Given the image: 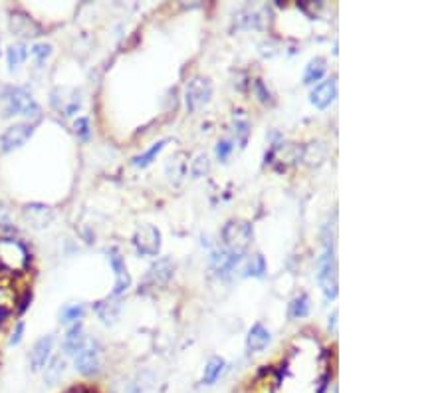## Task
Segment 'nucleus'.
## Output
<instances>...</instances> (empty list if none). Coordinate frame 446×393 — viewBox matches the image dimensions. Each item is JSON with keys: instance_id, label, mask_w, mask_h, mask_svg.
Wrapping results in <instances>:
<instances>
[{"instance_id": "nucleus-24", "label": "nucleus", "mask_w": 446, "mask_h": 393, "mask_svg": "<svg viewBox=\"0 0 446 393\" xmlns=\"http://www.w3.org/2000/svg\"><path fill=\"white\" fill-rule=\"evenodd\" d=\"M26 56H28V52H26V46H24V44H12V46L6 50L8 70H10V72H16L20 66L24 64Z\"/></svg>"}, {"instance_id": "nucleus-18", "label": "nucleus", "mask_w": 446, "mask_h": 393, "mask_svg": "<svg viewBox=\"0 0 446 393\" xmlns=\"http://www.w3.org/2000/svg\"><path fill=\"white\" fill-rule=\"evenodd\" d=\"M86 338H88V335L83 334V328H81L79 324H74V326L68 330L66 338H64V352L74 357V355H76V352H78L81 346H83Z\"/></svg>"}, {"instance_id": "nucleus-29", "label": "nucleus", "mask_w": 446, "mask_h": 393, "mask_svg": "<svg viewBox=\"0 0 446 393\" xmlns=\"http://www.w3.org/2000/svg\"><path fill=\"white\" fill-rule=\"evenodd\" d=\"M233 129H234V138H236L238 147L244 149L246 143H248V138H250V125H248V121H244V119H236Z\"/></svg>"}, {"instance_id": "nucleus-2", "label": "nucleus", "mask_w": 446, "mask_h": 393, "mask_svg": "<svg viewBox=\"0 0 446 393\" xmlns=\"http://www.w3.org/2000/svg\"><path fill=\"white\" fill-rule=\"evenodd\" d=\"M2 99H4V118H12V116L38 118L40 116V105L36 103V99L24 88H6Z\"/></svg>"}, {"instance_id": "nucleus-19", "label": "nucleus", "mask_w": 446, "mask_h": 393, "mask_svg": "<svg viewBox=\"0 0 446 393\" xmlns=\"http://www.w3.org/2000/svg\"><path fill=\"white\" fill-rule=\"evenodd\" d=\"M326 72H328V62L326 58H322V56H315V58H311L308 62V66H306V72H304V84H315V81H319V79L326 76Z\"/></svg>"}, {"instance_id": "nucleus-23", "label": "nucleus", "mask_w": 446, "mask_h": 393, "mask_svg": "<svg viewBox=\"0 0 446 393\" xmlns=\"http://www.w3.org/2000/svg\"><path fill=\"white\" fill-rule=\"evenodd\" d=\"M64 372H66V362H64L62 357H54V359H50L48 366L44 368V381H46L48 385H56L60 379H62Z\"/></svg>"}, {"instance_id": "nucleus-12", "label": "nucleus", "mask_w": 446, "mask_h": 393, "mask_svg": "<svg viewBox=\"0 0 446 393\" xmlns=\"http://www.w3.org/2000/svg\"><path fill=\"white\" fill-rule=\"evenodd\" d=\"M107 258H109V264L116 272V288H114V296L123 294L129 286H131V276L127 272V266H125V260L121 253L117 249H109L107 251Z\"/></svg>"}, {"instance_id": "nucleus-10", "label": "nucleus", "mask_w": 446, "mask_h": 393, "mask_svg": "<svg viewBox=\"0 0 446 393\" xmlns=\"http://www.w3.org/2000/svg\"><path fill=\"white\" fill-rule=\"evenodd\" d=\"M22 216L26 220L28 227L32 229H46L52 225L54 220V213L48 205H42V203H30L22 209Z\"/></svg>"}, {"instance_id": "nucleus-39", "label": "nucleus", "mask_w": 446, "mask_h": 393, "mask_svg": "<svg viewBox=\"0 0 446 393\" xmlns=\"http://www.w3.org/2000/svg\"><path fill=\"white\" fill-rule=\"evenodd\" d=\"M70 393H92L90 390H86V388H79V390H72Z\"/></svg>"}, {"instance_id": "nucleus-33", "label": "nucleus", "mask_w": 446, "mask_h": 393, "mask_svg": "<svg viewBox=\"0 0 446 393\" xmlns=\"http://www.w3.org/2000/svg\"><path fill=\"white\" fill-rule=\"evenodd\" d=\"M233 151L234 145L231 139H220V141L216 143V157H218V161H226V159L231 157Z\"/></svg>"}, {"instance_id": "nucleus-9", "label": "nucleus", "mask_w": 446, "mask_h": 393, "mask_svg": "<svg viewBox=\"0 0 446 393\" xmlns=\"http://www.w3.org/2000/svg\"><path fill=\"white\" fill-rule=\"evenodd\" d=\"M52 105L62 116L70 118L78 114L81 107V94L74 88H56L52 92Z\"/></svg>"}, {"instance_id": "nucleus-1", "label": "nucleus", "mask_w": 446, "mask_h": 393, "mask_svg": "<svg viewBox=\"0 0 446 393\" xmlns=\"http://www.w3.org/2000/svg\"><path fill=\"white\" fill-rule=\"evenodd\" d=\"M317 282L322 292L326 294L328 300H335L337 298V258H335V246L333 240L326 238V251L324 255L319 256L317 260Z\"/></svg>"}, {"instance_id": "nucleus-3", "label": "nucleus", "mask_w": 446, "mask_h": 393, "mask_svg": "<svg viewBox=\"0 0 446 393\" xmlns=\"http://www.w3.org/2000/svg\"><path fill=\"white\" fill-rule=\"evenodd\" d=\"M254 231L252 225L248 220H240V218H231L224 227H222V240L226 244L228 251L244 255L248 251V246L252 244Z\"/></svg>"}, {"instance_id": "nucleus-22", "label": "nucleus", "mask_w": 446, "mask_h": 393, "mask_svg": "<svg viewBox=\"0 0 446 393\" xmlns=\"http://www.w3.org/2000/svg\"><path fill=\"white\" fill-rule=\"evenodd\" d=\"M169 143V139H161V141H157V143H153L145 153H141V155H137V157H133V165L135 167H141V169H145V167H149L153 161L157 159V155L165 149V145Z\"/></svg>"}, {"instance_id": "nucleus-38", "label": "nucleus", "mask_w": 446, "mask_h": 393, "mask_svg": "<svg viewBox=\"0 0 446 393\" xmlns=\"http://www.w3.org/2000/svg\"><path fill=\"white\" fill-rule=\"evenodd\" d=\"M335 324H337V310H333L330 318V330H333V332H335Z\"/></svg>"}, {"instance_id": "nucleus-15", "label": "nucleus", "mask_w": 446, "mask_h": 393, "mask_svg": "<svg viewBox=\"0 0 446 393\" xmlns=\"http://www.w3.org/2000/svg\"><path fill=\"white\" fill-rule=\"evenodd\" d=\"M10 30L22 38H34V36L42 34V26L22 10H14L10 14Z\"/></svg>"}, {"instance_id": "nucleus-30", "label": "nucleus", "mask_w": 446, "mask_h": 393, "mask_svg": "<svg viewBox=\"0 0 446 393\" xmlns=\"http://www.w3.org/2000/svg\"><path fill=\"white\" fill-rule=\"evenodd\" d=\"M315 149H317V143L313 141L310 145H306L304 147V151H302V159L308 163V165H319L324 157H326V151H319V153H315Z\"/></svg>"}, {"instance_id": "nucleus-20", "label": "nucleus", "mask_w": 446, "mask_h": 393, "mask_svg": "<svg viewBox=\"0 0 446 393\" xmlns=\"http://www.w3.org/2000/svg\"><path fill=\"white\" fill-rule=\"evenodd\" d=\"M96 312L97 316L101 318L103 324H116V320L119 318V312H121V304L116 302V300H103V302H97L96 304Z\"/></svg>"}, {"instance_id": "nucleus-37", "label": "nucleus", "mask_w": 446, "mask_h": 393, "mask_svg": "<svg viewBox=\"0 0 446 393\" xmlns=\"http://www.w3.org/2000/svg\"><path fill=\"white\" fill-rule=\"evenodd\" d=\"M30 302H32V292H30V290H28V292H26V294H24V298H22V300H20L18 312H24V310H26V308H28V304H30Z\"/></svg>"}, {"instance_id": "nucleus-36", "label": "nucleus", "mask_w": 446, "mask_h": 393, "mask_svg": "<svg viewBox=\"0 0 446 393\" xmlns=\"http://www.w3.org/2000/svg\"><path fill=\"white\" fill-rule=\"evenodd\" d=\"M22 335H24V322H18L16 328H14V332L10 335V340H8V344H10V346H18L20 342H22Z\"/></svg>"}, {"instance_id": "nucleus-21", "label": "nucleus", "mask_w": 446, "mask_h": 393, "mask_svg": "<svg viewBox=\"0 0 446 393\" xmlns=\"http://www.w3.org/2000/svg\"><path fill=\"white\" fill-rule=\"evenodd\" d=\"M224 368H226V362L222 357H218V355L211 357L207 368H205V372H202V383L205 385H214V381L222 375Z\"/></svg>"}, {"instance_id": "nucleus-40", "label": "nucleus", "mask_w": 446, "mask_h": 393, "mask_svg": "<svg viewBox=\"0 0 446 393\" xmlns=\"http://www.w3.org/2000/svg\"><path fill=\"white\" fill-rule=\"evenodd\" d=\"M0 218H6V211L4 209H0Z\"/></svg>"}, {"instance_id": "nucleus-31", "label": "nucleus", "mask_w": 446, "mask_h": 393, "mask_svg": "<svg viewBox=\"0 0 446 393\" xmlns=\"http://www.w3.org/2000/svg\"><path fill=\"white\" fill-rule=\"evenodd\" d=\"M209 169H211V161L207 155H198V157L194 159L193 163H191V173H193V177H205L207 173H209Z\"/></svg>"}, {"instance_id": "nucleus-25", "label": "nucleus", "mask_w": 446, "mask_h": 393, "mask_svg": "<svg viewBox=\"0 0 446 393\" xmlns=\"http://www.w3.org/2000/svg\"><path fill=\"white\" fill-rule=\"evenodd\" d=\"M83 314H86V308L81 304H66L60 310V322L62 324H79Z\"/></svg>"}, {"instance_id": "nucleus-28", "label": "nucleus", "mask_w": 446, "mask_h": 393, "mask_svg": "<svg viewBox=\"0 0 446 393\" xmlns=\"http://www.w3.org/2000/svg\"><path fill=\"white\" fill-rule=\"evenodd\" d=\"M185 157L183 153H176L173 157L169 159V163H167V175L171 181H181V179L185 177V171H187V163L185 161H181V159Z\"/></svg>"}, {"instance_id": "nucleus-35", "label": "nucleus", "mask_w": 446, "mask_h": 393, "mask_svg": "<svg viewBox=\"0 0 446 393\" xmlns=\"http://www.w3.org/2000/svg\"><path fill=\"white\" fill-rule=\"evenodd\" d=\"M254 90H256V94H258V98H260L262 103H270L272 101L270 92L266 90V86H264L262 79H256V81H254Z\"/></svg>"}, {"instance_id": "nucleus-14", "label": "nucleus", "mask_w": 446, "mask_h": 393, "mask_svg": "<svg viewBox=\"0 0 446 393\" xmlns=\"http://www.w3.org/2000/svg\"><path fill=\"white\" fill-rule=\"evenodd\" d=\"M242 262V255L233 253L228 249H222V251H216L211 256V268L216 276H228L233 272L234 268Z\"/></svg>"}, {"instance_id": "nucleus-34", "label": "nucleus", "mask_w": 446, "mask_h": 393, "mask_svg": "<svg viewBox=\"0 0 446 393\" xmlns=\"http://www.w3.org/2000/svg\"><path fill=\"white\" fill-rule=\"evenodd\" d=\"M74 129H76V136L81 139L90 138V119L88 118H78L74 123Z\"/></svg>"}, {"instance_id": "nucleus-17", "label": "nucleus", "mask_w": 446, "mask_h": 393, "mask_svg": "<svg viewBox=\"0 0 446 393\" xmlns=\"http://www.w3.org/2000/svg\"><path fill=\"white\" fill-rule=\"evenodd\" d=\"M270 342V330L264 324H254L252 328L248 330V335H246V350L250 354H260V352H264L268 348Z\"/></svg>"}, {"instance_id": "nucleus-11", "label": "nucleus", "mask_w": 446, "mask_h": 393, "mask_svg": "<svg viewBox=\"0 0 446 393\" xmlns=\"http://www.w3.org/2000/svg\"><path fill=\"white\" fill-rule=\"evenodd\" d=\"M52 350H54V335H42L38 342L32 346V352H30L32 372H42L48 366V362L52 359Z\"/></svg>"}, {"instance_id": "nucleus-16", "label": "nucleus", "mask_w": 446, "mask_h": 393, "mask_svg": "<svg viewBox=\"0 0 446 393\" xmlns=\"http://www.w3.org/2000/svg\"><path fill=\"white\" fill-rule=\"evenodd\" d=\"M173 270H175V264H173L171 258H167V256L157 258L155 262L149 266L145 280H147L149 284H153V286H163V284H167V282L171 280Z\"/></svg>"}, {"instance_id": "nucleus-41", "label": "nucleus", "mask_w": 446, "mask_h": 393, "mask_svg": "<svg viewBox=\"0 0 446 393\" xmlns=\"http://www.w3.org/2000/svg\"><path fill=\"white\" fill-rule=\"evenodd\" d=\"M331 393H337V388H335V385H333V390H331Z\"/></svg>"}, {"instance_id": "nucleus-26", "label": "nucleus", "mask_w": 446, "mask_h": 393, "mask_svg": "<svg viewBox=\"0 0 446 393\" xmlns=\"http://www.w3.org/2000/svg\"><path fill=\"white\" fill-rule=\"evenodd\" d=\"M266 270H268V266H266V258L258 253V255L250 256V260L246 262L242 275L252 276V278H262V276L266 275Z\"/></svg>"}, {"instance_id": "nucleus-6", "label": "nucleus", "mask_w": 446, "mask_h": 393, "mask_svg": "<svg viewBox=\"0 0 446 393\" xmlns=\"http://www.w3.org/2000/svg\"><path fill=\"white\" fill-rule=\"evenodd\" d=\"M34 136L32 123H14L0 136V149L2 153H12L28 143V139Z\"/></svg>"}, {"instance_id": "nucleus-8", "label": "nucleus", "mask_w": 446, "mask_h": 393, "mask_svg": "<svg viewBox=\"0 0 446 393\" xmlns=\"http://www.w3.org/2000/svg\"><path fill=\"white\" fill-rule=\"evenodd\" d=\"M0 262L10 270H20L28 264V253L18 240L2 238L0 240Z\"/></svg>"}, {"instance_id": "nucleus-7", "label": "nucleus", "mask_w": 446, "mask_h": 393, "mask_svg": "<svg viewBox=\"0 0 446 393\" xmlns=\"http://www.w3.org/2000/svg\"><path fill=\"white\" fill-rule=\"evenodd\" d=\"M133 244L141 256H157L161 253V231L153 225L139 227L133 235Z\"/></svg>"}, {"instance_id": "nucleus-32", "label": "nucleus", "mask_w": 446, "mask_h": 393, "mask_svg": "<svg viewBox=\"0 0 446 393\" xmlns=\"http://www.w3.org/2000/svg\"><path fill=\"white\" fill-rule=\"evenodd\" d=\"M30 54L42 64V62H46V58H50V54H52V46L46 44V42H40V44H34V46L30 48Z\"/></svg>"}, {"instance_id": "nucleus-4", "label": "nucleus", "mask_w": 446, "mask_h": 393, "mask_svg": "<svg viewBox=\"0 0 446 393\" xmlns=\"http://www.w3.org/2000/svg\"><path fill=\"white\" fill-rule=\"evenodd\" d=\"M76 372L83 377H94L101 372V346L94 338H86L83 346L74 355Z\"/></svg>"}, {"instance_id": "nucleus-13", "label": "nucleus", "mask_w": 446, "mask_h": 393, "mask_svg": "<svg viewBox=\"0 0 446 393\" xmlns=\"http://www.w3.org/2000/svg\"><path fill=\"white\" fill-rule=\"evenodd\" d=\"M337 98V79L330 78L326 81H319L310 94L311 105H315L317 110H326Z\"/></svg>"}, {"instance_id": "nucleus-27", "label": "nucleus", "mask_w": 446, "mask_h": 393, "mask_svg": "<svg viewBox=\"0 0 446 393\" xmlns=\"http://www.w3.org/2000/svg\"><path fill=\"white\" fill-rule=\"evenodd\" d=\"M310 314V298L306 294L296 296L290 304V318L291 320H302Z\"/></svg>"}, {"instance_id": "nucleus-5", "label": "nucleus", "mask_w": 446, "mask_h": 393, "mask_svg": "<svg viewBox=\"0 0 446 393\" xmlns=\"http://www.w3.org/2000/svg\"><path fill=\"white\" fill-rule=\"evenodd\" d=\"M213 99V84L209 78H202V76H196L189 84H187V90H185V105L187 110L194 114L198 110H202L205 105H209Z\"/></svg>"}]
</instances>
